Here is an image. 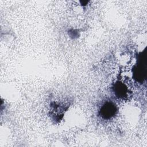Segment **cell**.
Listing matches in <instances>:
<instances>
[{
    "mask_svg": "<svg viewBox=\"0 0 147 147\" xmlns=\"http://www.w3.org/2000/svg\"><path fill=\"white\" fill-rule=\"evenodd\" d=\"M114 91L116 95L119 97H124L127 92L126 87L121 83L116 84Z\"/></svg>",
    "mask_w": 147,
    "mask_h": 147,
    "instance_id": "3957f363",
    "label": "cell"
},
{
    "mask_svg": "<svg viewBox=\"0 0 147 147\" xmlns=\"http://www.w3.org/2000/svg\"><path fill=\"white\" fill-rule=\"evenodd\" d=\"M134 76L138 81H143L146 75V55L139 56L138 64L134 68Z\"/></svg>",
    "mask_w": 147,
    "mask_h": 147,
    "instance_id": "6da1fadb",
    "label": "cell"
},
{
    "mask_svg": "<svg viewBox=\"0 0 147 147\" xmlns=\"http://www.w3.org/2000/svg\"><path fill=\"white\" fill-rule=\"evenodd\" d=\"M100 115L103 118H110L117 111L115 105L112 102H106L100 109Z\"/></svg>",
    "mask_w": 147,
    "mask_h": 147,
    "instance_id": "7a4b0ae2",
    "label": "cell"
}]
</instances>
